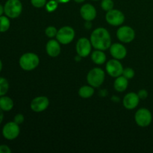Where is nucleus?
<instances>
[{
  "label": "nucleus",
  "mask_w": 153,
  "mask_h": 153,
  "mask_svg": "<svg viewBox=\"0 0 153 153\" xmlns=\"http://www.w3.org/2000/svg\"><path fill=\"white\" fill-rule=\"evenodd\" d=\"M57 1H58L59 3H67V2H69L70 0H57Z\"/></svg>",
  "instance_id": "obj_34"
},
{
  "label": "nucleus",
  "mask_w": 153,
  "mask_h": 153,
  "mask_svg": "<svg viewBox=\"0 0 153 153\" xmlns=\"http://www.w3.org/2000/svg\"><path fill=\"white\" fill-rule=\"evenodd\" d=\"M80 13L82 17L86 21H92L97 16V10L94 5L85 4L81 7Z\"/></svg>",
  "instance_id": "obj_13"
},
{
  "label": "nucleus",
  "mask_w": 153,
  "mask_h": 153,
  "mask_svg": "<svg viewBox=\"0 0 153 153\" xmlns=\"http://www.w3.org/2000/svg\"><path fill=\"white\" fill-rule=\"evenodd\" d=\"M94 94V87L92 86H83L79 89V94L82 98L88 99L92 97Z\"/></svg>",
  "instance_id": "obj_20"
},
{
  "label": "nucleus",
  "mask_w": 153,
  "mask_h": 153,
  "mask_svg": "<svg viewBox=\"0 0 153 153\" xmlns=\"http://www.w3.org/2000/svg\"><path fill=\"white\" fill-rule=\"evenodd\" d=\"M9 90V83L5 78L0 77V97L4 96Z\"/></svg>",
  "instance_id": "obj_22"
},
{
  "label": "nucleus",
  "mask_w": 153,
  "mask_h": 153,
  "mask_svg": "<svg viewBox=\"0 0 153 153\" xmlns=\"http://www.w3.org/2000/svg\"><path fill=\"white\" fill-rule=\"evenodd\" d=\"M139 101H140V98H139L138 95L135 93H128V94L125 96L123 99V105L126 108L128 109V110H131L134 109L138 105Z\"/></svg>",
  "instance_id": "obj_14"
},
{
  "label": "nucleus",
  "mask_w": 153,
  "mask_h": 153,
  "mask_svg": "<svg viewBox=\"0 0 153 153\" xmlns=\"http://www.w3.org/2000/svg\"><path fill=\"white\" fill-rule=\"evenodd\" d=\"M85 26L86 28H91L92 26V24H91V21H86L85 24Z\"/></svg>",
  "instance_id": "obj_32"
},
{
  "label": "nucleus",
  "mask_w": 153,
  "mask_h": 153,
  "mask_svg": "<svg viewBox=\"0 0 153 153\" xmlns=\"http://www.w3.org/2000/svg\"><path fill=\"white\" fill-rule=\"evenodd\" d=\"M105 19L110 25H114V26H118L123 23L125 20V16L119 10H112L107 11V13L105 15Z\"/></svg>",
  "instance_id": "obj_8"
},
{
  "label": "nucleus",
  "mask_w": 153,
  "mask_h": 153,
  "mask_svg": "<svg viewBox=\"0 0 153 153\" xmlns=\"http://www.w3.org/2000/svg\"><path fill=\"white\" fill-rule=\"evenodd\" d=\"M123 76L128 79H132L134 76V70L132 68H130V67H127V68L124 69L123 72Z\"/></svg>",
  "instance_id": "obj_26"
},
{
  "label": "nucleus",
  "mask_w": 153,
  "mask_h": 153,
  "mask_svg": "<svg viewBox=\"0 0 153 153\" xmlns=\"http://www.w3.org/2000/svg\"><path fill=\"white\" fill-rule=\"evenodd\" d=\"M58 1L57 0H50L46 4V9L48 12H53L58 6Z\"/></svg>",
  "instance_id": "obj_23"
},
{
  "label": "nucleus",
  "mask_w": 153,
  "mask_h": 153,
  "mask_svg": "<svg viewBox=\"0 0 153 153\" xmlns=\"http://www.w3.org/2000/svg\"><path fill=\"white\" fill-rule=\"evenodd\" d=\"M11 150L7 145H0V153H10Z\"/></svg>",
  "instance_id": "obj_30"
},
{
  "label": "nucleus",
  "mask_w": 153,
  "mask_h": 153,
  "mask_svg": "<svg viewBox=\"0 0 153 153\" xmlns=\"http://www.w3.org/2000/svg\"><path fill=\"white\" fill-rule=\"evenodd\" d=\"M49 104V100L46 97H37L34 98L31 102V108L33 111L42 112L46 110Z\"/></svg>",
  "instance_id": "obj_12"
},
{
  "label": "nucleus",
  "mask_w": 153,
  "mask_h": 153,
  "mask_svg": "<svg viewBox=\"0 0 153 153\" xmlns=\"http://www.w3.org/2000/svg\"><path fill=\"white\" fill-rule=\"evenodd\" d=\"M22 4L19 0H7L4 4V13L9 18L15 19L20 16Z\"/></svg>",
  "instance_id": "obj_3"
},
{
  "label": "nucleus",
  "mask_w": 153,
  "mask_h": 153,
  "mask_svg": "<svg viewBox=\"0 0 153 153\" xmlns=\"http://www.w3.org/2000/svg\"><path fill=\"white\" fill-rule=\"evenodd\" d=\"M123 67L122 64L117 59H111L108 61L106 64V70L109 76L111 77L117 78L123 75Z\"/></svg>",
  "instance_id": "obj_9"
},
{
  "label": "nucleus",
  "mask_w": 153,
  "mask_h": 153,
  "mask_svg": "<svg viewBox=\"0 0 153 153\" xmlns=\"http://www.w3.org/2000/svg\"><path fill=\"white\" fill-rule=\"evenodd\" d=\"M40 59L36 54L32 52L25 53L20 57L19 61L21 68L25 71H31L34 70L38 66Z\"/></svg>",
  "instance_id": "obj_2"
},
{
  "label": "nucleus",
  "mask_w": 153,
  "mask_h": 153,
  "mask_svg": "<svg viewBox=\"0 0 153 153\" xmlns=\"http://www.w3.org/2000/svg\"><path fill=\"white\" fill-rule=\"evenodd\" d=\"M101 7L105 11H109L114 7L113 0H102L101 2Z\"/></svg>",
  "instance_id": "obj_24"
},
{
  "label": "nucleus",
  "mask_w": 153,
  "mask_h": 153,
  "mask_svg": "<svg viewBox=\"0 0 153 153\" xmlns=\"http://www.w3.org/2000/svg\"><path fill=\"white\" fill-rule=\"evenodd\" d=\"M46 52L51 57H57L61 52V46L59 42L56 40H50L46 44Z\"/></svg>",
  "instance_id": "obj_16"
},
{
  "label": "nucleus",
  "mask_w": 153,
  "mask_h": 153,
  "mask_svg": "<svg viewBox=\"0 0 153 153\" xmlns=\"http://www.w3.org/2000/svg\"><path fill=\"white\" fill-rule=\"evenodd\" d=\"M75 37V31L70 26H64L57 33V40L61 44H68L71 43Z\"/></svg>",
  "instance_id": "obj_6"
},
{
  "label": "nucleus",
  "mask_w": 153,
  "mask_h": 153,
  "mask_svg": "<svg viewBox=\"0 0 153 153\" xmlns=\"http://www.w3.org/2000/svg\"><path fill=\"white\" fill-rule=\"evenodd\" d=\"M111 55L117 60L123 59L126 56L127 51L125 46L120 43H114L110 46Z\"/></svg>",
  "instance_id": "obj_15"
},
{
  "label": "nucleus",
  "mask_w": 153,
  "mask_h": 153,
  "mask_svg": "<svg viewBox=\"0 0 153 153\" xmlns=\"http://www.w3.org/2000/svg\"><path fill=\"white\" fill-rule=\"evenodd\" d=\"M3 111L0 108V124L2 123L3 120H4V113H3Z\"/></svg>",
  "instance_id": "obj_31"
},
{
  "label": "nucleus",
  "mask_w": 153,
  "mask_h": 153,
  "mask_svg": "<svg viewBox=\"0 0 153 153\" xmlns=\"http://www.w3.org/2000/svg\"><path fill=\"white\" fill-rule=\"evenodd\" d=\"M31 3L34 7L40 8L46 5V0H31Z\"/></svg>",
  "instance_id": "obj_27"
},
{
  "label": "nucleus",
  "mask_w": 153,
  "mask_h": 153,
  "mask_svg": "<svg viewBox=\"0 0 153 153\" xmlns=\"http://www.w3.org/2000/svg\"><path fill=\"white\" fill-rule=\"evenodd\" d=\"M13 121L16 123H17L18 125H20L24 122V116L22 114H17L16 115H15L14 118H13Z\"/></svg>",
  "instance_id": "obj_28"
},
{
  "label": "nucleus",
  "mask_w": 153,
  "mask_h": 153,
  "mask_svg": "<svg viewBox=\"0 0 153 153\" xmlns=\"http://www.w3.org/2000/svg\"><path fill=\"white\" fill-rule=\"evenodd\" d=\"M45 33H46V35L47 36V37L52 38V37H55V36L57 35L58 31H57V29H56V28H55V27L49 26V27H47V28H46V31H45Z\"/></svg>",
  "instance_id": "obj_25"
},
{
  "label": "nucleus",
  "mask_w": 153,
  "mask_h": 153,
  "mask_svg": "<svg viewBox=\"0 0 153 153\" xmlns=\"http://www.w3.org/2000/svg\"><path fill=\"white\" fill-rule=\"evenodd\" d=\"M74 1L77 3H82L83 1H85V0H74Z\"/></svg>",
  "instance_id": "obj_36"
},
{
  "label": "nucleus",
  "mask_w": 153,
  "mask_h": 153,
  "mask_svg": "<svg viewBox=\"0 0 153 153\" xmlns=\"http://www.w3.org/2000/svg\"><path fill=\"white\" fill-rule=\"evenodd\" d=\"M3 13H4V6L0 4V16H2Z\"/></svg>",
  "instance_id": "obj_33"
},
{
  "label": "nucleus",
  "mask_w": 153,
  "mask_h": 153,
  "mask_svg": "<svg viewBox=\"0 0 153 153\" xmlns=\"http://www.w3.org/2000/svg\"><path fill=\"white\" fill-rule=\"evenodd\" d=\"M135 122L139 126L146 127L149 126L152 120V115L150 111L147 108H140L134 115Z\"/></svg>",
  "instance_id": "obj_5"
},
{
  "label": "nucleus",
  "mask_w": 153,
  "mask_h": 153,
  "mask_svg": "<svg viewBox=\"0 0 153 153\" xmlns=\"http://www.w3.org/2000/svg\"><path fill=\"white\" fill-rule=\"evenodd\" d=\"M13 101L11 98L7 96H2L0 97V108L3 111H10L13 108Z\"/></svg>",
  "instance_id": "obj_18"
},
{
  "label": "nucleus",
  "mask_w": 153,
  "mask_h": 153,
  "mask_svg": "<svg viewBox=\"0 0 153 153\" xmlns=\"http://www.w3.org/2000/svg\"><path fill=\"white\" fill-rule=\"evenodd\" d=\"M10 18L7 16H0V33L6 32L7 30L10 28Z\"/></svg>",
  "instance_id": "obj_21"
},
{
  "label": "nucleus",
  "mask_w": 153,
  "mask_h": 153,
  "mask_svg": "<svg viewBox=\"0 0 153 153\" xmlns=\"http://www.w3.org/2000/svg\"><path fill=\"white\" fill-rule=\"evenodd\" d=\"M91 58H92V61L98 65L105 64L106 61L105 54L102 52V50H100V49H97L93 52L91 55Z\"/></svg>",
  "instance_id": "obj_19"
},
{
  "label": "nucleus",
  "mask_w": 153,
  "mask_h": 153,
  "mask_svg": "<svg viewBox=\"0 0 153 153\" xmlns=\"http://www.w3.org/2000/svg\"><path fill=\"white\" fill-rule=\"evenodd\" d=\"M91 46L92 44L91 40L86 37H82L78 40L76 43V52L79 56L82 58H85L91 53Z\"/></svg>",
  "instance_id": "obj_11"
},
{
  "label": "nucleus",
  "mask_w": 153,
  "mask_h": 153,
  "mask_svg": "<svg viewBox=\"0 0 153 153\" xmlns=\"http://www.w3.org/2000/svg\"><path fill=\"white\" fill-rule=\"evenodd\" d=\"M128 79L123 76H118L117 77V79L115 80L114 86V89L118 92H123L128 88Z\"/></svg>",
  "instance_id": "obj_17"
},
{
  "label": "nucleus",
  "mask_w": 153,
  "mask_h": 153,
  "mask_svg": "<svg viewBox=\"0 0 153 153\" xmlns=\"http://www.w3.org/2000/svg\"><path fill=\"white\" fill-rule=\"evenodd\" d=\"M94 1H98V0H94Z\"/></svg>",
  "instance_id": "obj_37"
},
{
  "label": "nucleus",
  "mask_w": 153,
  "mask_h": 153,
  "mask_svg": "<svg viewBox=\"0 0 153 153\" xmlns=\"http://www.w3.org/2000/svg\"><path fill=\"white\" fill-rule=\"evenodd\" d=\"M117 38L123 43H130L132 41L135 37V32L134 29L129 26H122L117 31Z\"/></svg>",
  "instance_id": "obj_10"
},
{
  "label": "nucleus",
  "mask_w": 153,
  "mask_h": 153,
  "mask_svg": "<svg viewBox=\"0 0 153 153\" xmlns=\"http://www.w3.org/2000/svg\"><path fill=\"white\" fill-rule=\"evenodd\" d=\"M105 74L100 68H94L88 73L87 76V81L91 86L94 88H99L103 84Z\"/></svg>",
  "instance_id": "obj_4"
},
{
  "label": "nucleus",
  "mask_w": 153,
  "mask_h": 153,
  "mask_svg": "<svg viewBox=\"0 0 153 153\" xmlns=\"http://www.w3.org/2000/svg\"><path fill=\"white\" fill-rule=\"evenodd\" d=\"M91 42L95 49L105 51L111 46V38L108 31L104 28L94 30L91 35Z\"/></svg>",
  "instance_id": "obj_1"
},
{
  "label": "nucleus",
  "mask_w": 153,
  "mask_h": 153,
  "mask_svg": "<svg viewBox=\"0 0 153 153\" xmlns=\"http://www.w3.org/2000/svg\"><path fill=\"white\" fill-rule=\"evenodd\" d=\"M2 67H3L2 61H1V59H0V73H1V70H2Z\"/></svg>",
  "instance_id": "obj_35"
},
{
  "label": "nucleus",
  "mask_w": 153,
  "mask_h": 153,
  "mask_svg": "<svg viewBox=\"0 0 153 153\" xmlns=\"http://www.w3.org/2000/svg\"><path fill=\"white\" fill-rule=\"evenodd\" d=\"M2 135L5 139L9 140H12L16 139L19 136L20 129L17 123L13 122H8L3 126L2 128Z\"/></svg>",
  "instance_id": "obj_7"
},
{
  "label": "nucleus",
  "mask_w": 153,
  "mask_h": 153,
  "mask_svg": "<svg viewBox=\"0 0 153 153\" xmlns=\"http://www.w3.org/2000/svg\"><path fill=\"white\" fill-rule=\"evenodd\" d=\"M137 95H138L140 100H144L148 97V92L146 91V90L142 89V90H140V91H139Z\"/></svg>",
  "instance_id": "obj_29"
}]
</instances>
